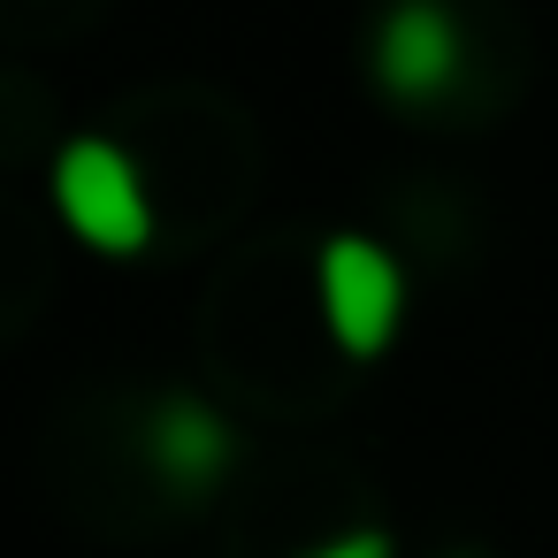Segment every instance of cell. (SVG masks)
<instances>
[{
  "mask_svg": "<svg viewBox=\"0 0 558 558\" xmlns=\"http://www.w3.org/2000/svg\"><path fill=\"white\" fill-rule=\"evenodd\" d=\"M466 70V47H459V24L444 0H398V9L375 24V85L405 108H428L459 85Z\"/></svg>",
  "mask_w": 558,
  "mask_h": 558,
  "instance_id": "cell-3",
  "label": "cell"
},
{
  "mask_svg": "<svg viewBox=\"0 0 558 558\" xmlns=\"http://www.w3.org/2000/svg\"><path fill=\"white\" fill-rule=\"evenodd\" d=\"M314 291H322V322L337 337V352L352 360H383L398 322H405V268L390 260V245L344 230L322 245L314 260Z\"/></svg>",
  "mask_w": 558,
  "mask_h": 558,
  "instance_id": "cell-2",
  "label": "cell"
},
{
  "mask_svg": "<svg viewBox=\"0 0 558 558\" xmlns=\"http://www.w3.org/2000/svg\"><path fill=\"white\" fill-rule=\"evenodd\" d=\"M306 558H398V550H390V535H383V527H344V535L314 543Z\"/></svg>",
  "mask_w": 558,
  "mask_h": 558,
  "instance_id": "cell-5",
  "label": "cell"
},
{
  "mask_svg": "<svg viewBox=\"0 0 558 558\" xmlns=\"http://www.w3.org/2000/svg\"><path fill=\"white\" fill-rule=\"evenodd\" d=\"M54 215L77 245L108 253V260H138L154 245V192H146V169L116 146V138H70L54 154Z\"/></svg>",
  "mask_w": 558,
  "mask_h": 558,
  "instance_id": "cell-1",
  "label": "cell"
},
{
  "mask_svg": "<svg viewBox=\"0 0 558 558\" xmlns=\"http://www.w3.org/2000/svg\"><path fill=\"white\" fill-rule=\"evenodd\" d=\"M146 451H154V466H161L169 482L207 489V482L238 459V436H230V421H222L207 398H161V405H154V428H146Z\"/></svg>",
  "mask_w": 558,
  "mask_h": 558,
  "instance_id": "cell-4",
  "label": "cell"
}]
</instances>
